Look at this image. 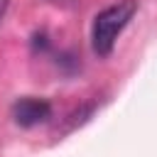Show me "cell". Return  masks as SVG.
I'll return each instance as SVG.
<instances>
[{
    "label": "cell",
    "instance_id": "obj_3",
    "mask_svg": "<svg viewBox=\"0 0 157 157\" xmlns=\"http://www.w3.org/2000/svg\"><path fill=\"white\" fill-rule=\"evenodd\" d=\"M5 12H7V0H0V22H2Z\"/></svg>",
    "mask_w": 157,
    "mask_h": 157
},
{
    "label": "cell",
    "instance_id": "obj_2",
    "mask_svg": "<svg viewBox=\"0 0 157 157\" xmlns=\"http://www.w3.org/2000/svg\"><path fill=\"white\" fill-rule=\"evenodd\" d=\"M49 115H52V103L44 98L25 96V98L15 101V105H12V118L20 128H34L39 123H47Z\"/></svg>",
    "mask_w": 157,
    "mask_h": 157
},
{
    "label": "cell",
    "instance_id": "obj_1",
    "mask_svg": "<svg viewBox=\"0 0 157 157\" xmlns=\"http://www.w3.org/2000/svg\"><path fill=\"white\" fill-rule=\"evenodd\" d=\"M135 12H137V2L135 0H120L115 5H108L105 10H101L93 17L91 42H93V52L98 56H108L113 52L115 39L128 27V22L135 17Z\"/></svg>",
    "mask_w": 157,
    "mask_h": 157
}]
</instances>
